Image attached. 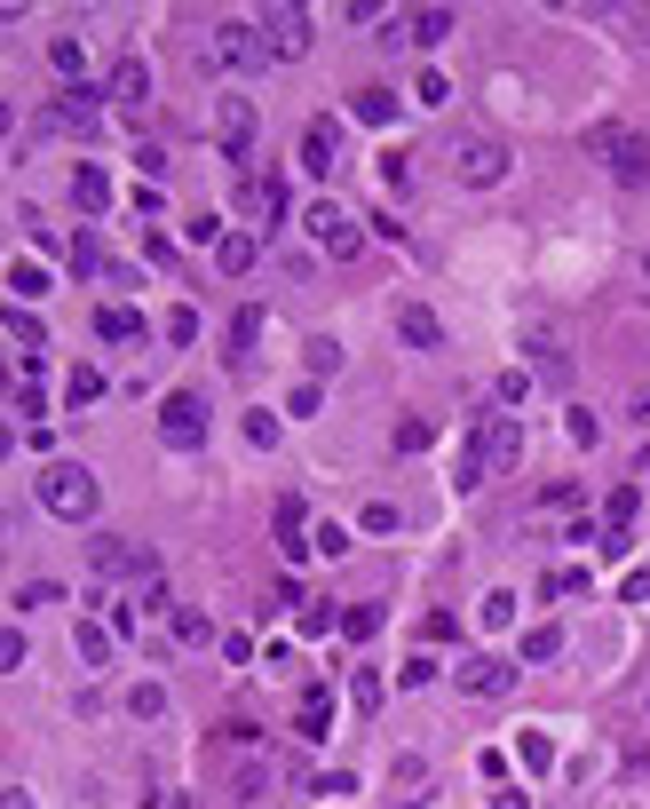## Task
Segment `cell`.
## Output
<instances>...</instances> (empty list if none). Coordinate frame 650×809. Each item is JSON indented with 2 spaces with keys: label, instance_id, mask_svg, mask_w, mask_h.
I'll use <instances>...</instances> for the list:
<instances>
[{
  "label": "cell",
  "instance_id": "6da1fadb",
  "mask_svg": "<svg viewBox=\"0 0 650 809\" xmlns=\"http://www.w3.org/2000/svg\"><path fill=\"white\" fill-rule=\"evenodd\" d=\"M32 492H40V508L64 516V524H88V516H96V476H88L80 461H48Z\"/></svg>",
  "mask_w": 650,
  "mask_h": 809
},
{
  "label": "cell",
  "instance_id": "7a4b0ae2",
  "mask_svg": "<svg viewBox=\"0 0 650 809\" xmlns=\"http://www.w3.org/2000/svg\"><path fill=\"white\" fill-rule=\"evenodd\" d=\"M159 437H167L175 453H199V445H207V397H199V389H167V397H159Z\"/></svg>",
  "mask_w": 650,
  "mask_h": 809
},
{
  "label": "cell",
  "instance_id": "3957f363",
  "mask_svg": "<svg viewBox=\"0 0 650 809\" xmlns=\"http://www.w3.org/2000/svg\"><path fill=\"white\" fill-rule=\"evenodd\" d=\"M595 159H603L627 191L650 183V135H643V127H603V135H595Z\"/></svg>",
  "mask_w": 650,
  "mask_h": 809
},
{
  "label": "cell",
  "instance_id": "277c9868",
  "mask_svg": "<svg viewBox=\"0 0 650 809\" xmlns=\"http://www.w3.org/2000/svg\"><path fill=\"white\" fill-rule=\"evenodd\" d=\"M468 453H484V468H516L524 453V429H516V413H476V429H468Z\"/></svg>",
  "mask_w": 650,
  "mask_h": 809
},
{
  "label": "cell",
  "instance_id": "5b68a950",
  "mask_svg": "<svg viewBox=\"0 0 650 809\" xmlns=\"http://www.w3.org/2000/svg\"><path fill=\"white\" fill-rule=\"evenodd\" d=\"M254 32H262V48H270L278 64L310 56V16H302V8H262V16H254Z\"/></svg>",
  "mask_w": 650,
  "mask_h": 809
},
{
  "label": "cell",
  "instance_id": "8992f818",
  "mask_svg": "<svg viewBox=\"0 0 650 809\" xmlns=\"http://www.w3.org/2000/svg\"><path fill=\"white\" fill-rule=\"evenodd\" d=\"M452 175H460V183H476V191H484V183H500V175H508V143H492V135L460 143V151H452Z\"/></svg>",
  "mask_w": 650,
  "mask_h": 809
},
{
  "label": "cell",
  "instance_id": "52a82bcc",
  "mask_svg": "<svg viewBox=\"0 0 650 809\" xmlns=\"http://www.w3.org/2000/svg\"><path fill=\"white\" fill-rule=\"evenodd\" d=\"M460 691L468 698H508L516 691V667L492 659V651H476V659H460Z\"/></svg>",
  "mask_w": 650,
  "mask_h": 809
},
{
  "label": "cell",
  "instance_id": "ba28073f",
  "mask_svg": "<svg viewBox=\"0 0 650 809\" xmlns=\"http://www.w3.org/2000/svg\"><path fill=\"white\" fill-rule=\"evenodd\" d=\"M302 231L318 238V246H341V254L357 246V223H349V215H341L333 199H310V207H302Z\"/></svg>",
  "mask_w": 650,
  "mask_h": 809
},
{
  "label": "cell",
  "instance_id": "9c48e42d",
  "mask_svg": "<svg viewBox=\"0 0 650 809\" xmlns=\"http://www.w3.org/2000/svg\"><path fill=\"white\" fill-rule=\"evenodd\" d=\"M262 56H270V48H262L254 24H222V32H215V64H230V72H254Z\"/></svg>",
  "mask_w": 650,
  "mask_h": 809
},
{
  "label": "cell",
  "instance_id": "30bf717a",
  "mask_svg": "<svg viewBox=\"0 0 650 809\" xmlns=\"http://www.w3.org/2000/svg\"><path fill=\"white\" fill-rule=\"evenodd\" d=\"M524 357H532V373H540L547 389H563V381H571V357H563V342H555L547 326H532V334H524Z\"/></svg>",
  "mask_w": 650,
  "mask_h": 809
},
{
  "label": "cell",
  "instance_id": "8fae6325",
  "mask_svg": "<svg viewBox=\"0 0 650 809\" xmlns=\"http://www.w3.org/2000/svg\"><path fill=\"white\" fill-rule=\"evenodd\" d=\"M333 159H341V119H310L302 127V167L310 175H333Z\"/></svg>",
  "mask_w": 650,
  "mask_h": 809
},
{
  "label": "cell",
  "instance_id": "7c38bea8",
  "mask_svg": "<svg viewBox=\"0 0 650 809\" xmlns=\"http://www.w3.org/2000/svg\"><path fill=\"white\" fill-rule=\"evenodd\" d=\"M215 127H222V151H230V159H246V143H254V104H246V96H222V104H215Z\"/></svg>",
  "mask_w": 650,
  "mask_h": 809
},
{
  "label": "cell",
  "instance_id": "4fadbf2b",
  "mask_svg": "<svg viewBox=\"0 0 650 809\" xmlns=\"http://www.w3.org/2000/svg\"><path fill=\"white\" fill-rule=\"evenodd\" d=\"M111 104H119V112H143V104H151V72H143L135 56L111 64Z\"/></svg>",
  "mask_w": 650,
  "mask_h": 809
},
{
  "label": "cell",
  "instance_id": "5bb4252c",
  "mask_svg": "<svg viewBox=\"0 0 650 809\" xmlns=\"http://www.w3.org/2000/svg\"><path fill=\"white\" fill-rule=\"evenodd\" d=\"M48 64H56V80H64L72 96H88V88H96V72H88V48H80V40H56V48H48Z\"/></svg>",
  "mask_w": 650,
  "mask_h": 809
},
{
  "label": "cell",
  "instance_id": "9a60e30c",
  "mask_svg": "<svg viewBox=\"0 0 650 809\" xmlns=\"http://www.w3.org/2000/svg\"><path fill=\"white\" fill-rule=\"evenodd\" d=\"M96 342H111V349L143 342V318H135L127 302H104V310H96Z\"/></svg>",
  "mask_w": 650,
  "mask_h": 809
},
{
  "label": "cell",
  "instance_id": "2e32d148",
  "mask_svg": "<svg viewBox=\"0 0 650 809\" xmlns=\"http://www.w3.org/2000/svg\"><path fill=\"white\" fill-rule=\"evenodd\" d=\"M88 572H96V579L135 572V548H127V540H111V532H96V540H88Z\"/></svg>",
  "mask_w": 650,
  "mask_h": 809
},
{
  "label": "cell",
  "instance_id": "e0dca14e",
  "mask_svg": "<svg viewBox=\"0 0 650 809\" xmlns=\"http://www.w3.org/2000/svg\"><path fill=\"white\" fill-rule=\"evenodd\" d=\"M215 270H222V278H246V270H254V238H246V231H222V238H215Z\"/></svg>",
  "mask_w": 650,
  "mask_h": 809
},
{
  "label": "cell",
  "instance_id": "ac0fdd59",
  "mask_svg": "<svg viewBox=\"0 0 650 809\" xmlns=\"http://www.w3.org/2000/svg\"><path fill=\"white\" fill-rule=\"evenodd\" d=\"M246 215H254V223H278V215H286V183H278V175L246 183Z\"/></svg>",
  "mask_w": 650,
  "mask_h": 809
},
{
  "label": "cell",
  "instance_id": "d6986e66",
  "mask_svg": "<svg viewBox=\"0 0 650 809\" xmlns=\"http://www.w3.org/2000/svg\"><path fill=\"white\" fill-rule=\"evenodd\" d=\"M302 516H310L302 500H278V524H270V532H278V548H286V556H302V548H310V524H302Z\"/></svg>",
  "mask_w": 650,
  "mask_h": 809
},
{
  "label": "cell",
  "instance_id": "ffe728a7",
  "mask_svg": "<svg viewBox=\"0 0 650 809\" xmlns=\"http://www.w3.org/2000/svg\"><path fill=\"white\" fill-rule=\"evenodd\" d=\"M72 207H88V215H104V207H111V175H104V167H80V175H72Z\"/></svg>",
  "mask_w": 650,
  "mask_h": 809
},
{
  "label": "cell",
  "instance_id": "44dd1931",
  "mask_svg": "<svg viewBox=\"0 0 650 809\" xmlns=\"http://www.w3.org/2000/svg\"><path fill=\"white\" fill-rule=\"evenodd\" d=\"M262 326H270L262 310H238V318H230V365H246V357H254V342H262Z\"/></svg>",
  "mask_w": 650,
  "mask_h": 809
},
{
  "label": "cell",
  "instance_id": "7402d4cb",
  "mask_svg": "<svg viewBox=\"0 0 650 809\" xmlns=\"http://www.w3.org/2000/svg\"><path fill=\"white\" fill-rule=\"evenodd\" d=\"M175 643H183V651H207V643H215V619H207V611H175Z\"/></svg>",
  "mask_w": 650,
  "mask_h": 809
},
{
  "label": "cell",
  "instance_id": "603a6c76",
  "mask_svg": "<svg viewBox=\"0 0 650 809\" xmlns=\"http://www.w3.org/2000/svg\"><path fill=\"white\" fill-rule=\"evenodd\" d=\"M349 112L373 119V127H389V119H397V96H389V88H357V104H349Z\"/></svg>",
  "mask_w": 650,
  "mask_h": 809
},
{
  "label": "cell",
  "instance_id": "cb8c5ba5",
  "mask_svg": "<svg viewBox=\"0 0 650 809\" xmlns=\"http://www.w3.org/2000/svg\"><path fill=\"white\" fill-rule=\"evenodd\" d=\"M397 334H405V349H436V342H444L429 310H405V318H397Z\"/></svg>",
  "mask_w": 650,
  "mask_h": 809
},
{
  "label": "cell",
  "instance_id": "d4e9b609",
  "mask_svg": "<svg viewBox=\"0 0 650 809\" xmlns=\"http://www.w3.org/2000/svg\"><path fill=\"white\" fill-rule=\"evenodd\" d=\"M104 389H111V381L96 373V365H72V381H64V397H72V405H96Z\"/></svg>",
  "mask_w": 650,
  "mask_h": 809
},
{
  "label": "cell",
  "instance_id": "484cf974",
  "mask_svg": "<svg viewBox=\"0 0 650 809\" xmlns=\"http://www.w3.org/2000/svg\"><path fill=\"white\" fill-rule=\"evenodd\" d=\"M72 270H80V278H104L111 262H104V246H96V231H80L72 238Z\"/></svg>",
  "mask_w": 650,
  "mask_h": 809
},
{
  "label": "cell",
  "instance_id": "4316f807",
  "mask_svg": "<svg viewBox=\"0 0 650 809\" xmlns=\"http://www.w3.org/2000/svg\"><path fill=\"white\" fill-rule=\"evenodd\" d=\"M349 706H357V714L381 706V675H373V667H349Z\"/></svg>",
  "mask_w": 650,
  "mask_h": 809
},
{
  "label": "cell",
  "instance_id": "83f0119b",
  "mask_svg": "<svg viewBox=\"0 0 650 809\" xmlns=\"http://www.w3.org/2000/svg\"><path fill=\"white\" fill-rule=\"evenodd\" d=\"M635 508H643V492H635V484H619V492L603 500V516H611V532H627V524H635Z\"/></svg>",
  "mask_w": 650,
  "mask_h": 809
},
{
  "label": "cell",
  "instance_id": "f1b7e54d",
  "mask_svg": "<svg viewBox=\"0 0 650 809\" xmlns=\"http://www.w3.org/2000/svg\"><path fill=\"white\" fill-rule=\"evenodd\" d=\"M0 326H8L16 342H24L32 357H40V342H48V334H40V318H32V310H0Z\"/></svg>",
  "mask_w": 650,
  "mask_h": 809
},
{
  "label": "cell",
  "instance_id": "f546056e",
  "mask_svg": "<svg viewBox=\"0 0 650 809\" xmlns=\"http://www.w3.org/2000/svg\"><path fill=\"white\" fill-rule=\"evenodd\" d=\"M444 32H452V8H421V16H413V40H421V48H436Z\"/></svg>",
  "mask_w": 650,
  "mask_h": 809
},
{
  "label": "cell",
  "instance_id": "4dcf8cb0",
  "mask_svg": "<svg viewBox=\"0 0 650 809\" xmlns=\"http://www.w3.org/2000/svg\"><path fill=\"white\" fill-rule=\"evenodd\" d=\"M555 651H563V627H555V619H540V627L524 635V659H555Z\"/></svg>",
  "mask_w": 650,
  "mask_h": 809
},
{
  "label": "cell",
  "instance_id": "1f68e13d",
  "mask_svg": "<svg viewBox=\"0 0 650 809\" xmlns=\"http://www.w3.org/2000/svg\"><path fill=\"white\" fill-rule=\"evenodd\" d=\"M127 714H143V722H159V714H167V691H159V683H135V691H127Z\"/></svg>",
  "mask_w": 650,
  "mask_h": 809
},
{
  "label": "cell",
  "instance_id": "d6a6232c",
  "mask_svg": "<svg viewBox=\"0 0 650 809\" xmlns=\"http://www.w3.org/2000/svg\"><path fill=\"white\" fill-rule=\"evenodd\" d=\"M325 722H333V698L310 691V698H302V738H325Z\"/></svg>",
  "mask_w": 650,
  "mask_h": 809
},
{
  "label": "cell",
  "instance_id": "836d02e7",
  "mask_svg": "<svg viewBox=\"0 0 650 809\" xmlns=\"http://www.w3.org/2000/svg\"><path fill=\"white\" fill-rule=\"evenodd\" d=\"M492 397H500V413H508V405H524V397H532V373H524V365H516V373H500V381H492Z\"/></svg>",
  "mask_w": 650,
  "mask_h": 809
},
{
  "label": "cell",
  "instance_id": "e575fe53",
  "mask_svg": "<svg viewBox=\"0 0 650 809\" xmlns=\"http://www.w3.org/2000/svg\"><path fill=\"white\" fill-rule=\"evenodd\" d=\"M16 413H24V421H40V413H48V389H40V373H32V381H16Z\"/></svg>",
  "mask_w": 650,
  "mask_h": 809
},
{
  "label": "cell",
  "instance_id": "d590c367",
  "mask_svg": "<svg viewBox=\"0 0 650 809\" xmlns=\"http://www.w3.org/2000/svg\"><path fill=\"white\" fill-rule=\"evenodd\" d=\"M80 659H88V667H104V659H111V635H104V627H96V619L80 627Z\"/></svg>",
  "mask_w": 650,
  "mask_h": 809
},
{
  "label": "cell",
  "instance_id": "8d00e7d4",
  "mask_svg": "<svg viewBox=\"0 0 650 809\" xmlns=\"http://www.w3.org/2000/svg\"><path fill=\"white\" fill-rule=\"evenodd\" d=\"M579 587H587V572H579V564H563V572L540 579V595H579Z\"/></svg>",
  "mask_w": 650,
  "mask_h": 809
},
{
  "label": "cell",
  "instance_id": "74e56055",
  "mask_svg": "<svg viewBox=\"0 0 650 809\" xmlns=\"http://www.w3.org/2000/svg\"><path fill=\"white\" fill-rule=\"evenodd\" d=\"M563 429H571V445H595V437H603V421H595L587 405H571V421H563Z\"/></svg>",
  "mask_w": 650,
  "mask_h": 809
},
{
  "label": "cell",
  "instance_id": "f35d334b",
  "mask_svg": "<svg viewBox=\"0 0 650 809\" xmlns=\"http://www.w3.org/2000/svg\"><path fill=\"white\" fill-rule=\"evenodd\" d=\"M381 627V603H357V611H341V635H373Z\"/></svg>",
  "mask_w": 650,
  "mask_h": 809
},
{
  "label": "cell",
  "instance_id": "ab89813d",
  "mask_svg": "<svg viewBox=\"0 0 650 809\" xmlns=\"http://www.w3.org/2000/svg\"><path fill=\"white\" fill-rule=\"evenodd\" d=\"M167 342H175V349L199 342V310H167Z\"/></svg>",
  "mask_w": 650,
  "mask_h": 809
},
{
  "label": "cell",
  "instance_id": "60d3db41",
  "mask_svg": "<svg viewBox=\"0 0 650 809\" xmlns=\"http://www.w3.org/2000/svg\"><path fill=\"white\" fill-rule=\"evenodd\" d=\"M246 445H278V413H246Z\"/></svg>",
  "mask_w": 650,
  "mask_h": 809
},
{
  "label": "cell",
  "instance_id": "b9f144b4",
  "mask_svg": "<svg viewBox=\"0 0 650 809\" xmlns=\"http://www.w3.org/2000/svg\"><path fill=\"white\" fill-rule=\"evenodd\" d=\"M421 445H429V421H397V453H405V461H413V453H421Z\"/></svg>",
  "mask_w": 650,
  "mask_h": 809
},
{
  "label": "cell",
  "instance_id": "7bdbcfd3",
  "mask_svg": "<svg viewBox=\"0 0 650 809\" xmlns=\"http://www.w3.org/2000/svg\"><path fill=\"white\" fill-rule=\"evenodd\" d=\"M230 786H238V802H262V786H270V778H262V762H246Z\"/></svg>",
  "mask_w": 650,
  "mask_h": 809
},
{
  "label": "cell",
  "instance_id": "ee69618b",
  "mask_svg": "<svg viewBox=\"0 0 650 809\" xmlns=\"http://www.w3.org/2000/svg\"><path fill=\"white\" fill-rule=\"evenodd\" d=\"M310 548H318V556H341V548H349V532H341V524H318V532H310Z\"/></svg>",
  "mask_w": 650,
  "mask_h": 809
},
{
  "label": "cell",
  "instance_id": "f6af8a7d",
  "mask_svg": "<svg viewBox=\"0 0 650 809\" xmlns=\"http://www.w3.org/2000/svg\"><path fill=\"white\" fill-rule=\"evenodd\" d=\"M341 24H357V32H365V24H381V0H349V8H341Z\"/></svg>",
  "mask_w": 650,
  "mask_h": 809
},
{
  "label": "cell",
  "instance_id": "bcb514c9",
  "mask_svg": "<svg viewBox=\"0 0 650 809\" xmlns=\"http://www.w3.org/2000/svg\"><path fill=\"white\" fill-rule=\"evenodd\" d=\"M365 532H397V508L389 500H365Z\"/></svg>",
  "mask_w": 650,
  "mask_h": 809
},
{
  "label": "cell",
  "instance_id": "7dc6e473",
  "mask_svg": "<svg viewBox=\"0 0 650 809\" xmlns=\"http://www.w3.org/2000/svg\"><path fill=\"white\" fill-rule=\"evenodd\" d=\"M16 667H24V635L8 627V635H0V675H16Z\"/></svg>",
  "mask_w": 650,
  "mask_h": 809
},
{
  "label": "cell",
  "instance_id": "c3c4849f",
  "mask_svg": "<svg viewBox=\"0 0 650 809\" xmlns=\"http://www.w3.org/2000/svg\"><path fill=\"white\" fill-rule=\"evenodd\" d=\"M310 365H318V373H333V365H341V342H333V334H318V342H310Z\"/></svg>",
  "mask_w": 650,
  "mask_h": 809
},
{
  "label": "cell",
  "instance_id": "681fc988",
  "mask_svg": "<svg viewBox=\"0 0 650 809\" xmlns=\"http://www.w3.org/2000/svg\"><path fill=\"white\" fill-rule=\"evenodd\" d=\"M143 262H159V270H167V262H175V238L151 231V238H143Z\"/></svg>",
  "mask_w": 650,
  "mask_h": 809
},
{
  "label": "cell",
  "instance_id": "f907efd6",
  "mask_svg": "<svg viewBox=\"0 0 650 809\" xmlns=\"http://www.w3.org/2000/svg\"><path fill=\"white\" fill-rule=\"evenodd\" d=\"M0 809H32V794H24V786H8V794H0Z\"/></svg>",
  "mask_w": 650,
  "mask_h": 809
},
{
  "label": "cell",
  "instance_id": "816d5d0a",
  "mask_svg": "<svg viewBox=\"0 0 650 809\" xmlns=\"http://www.w3.org/2000/svg\"><path fill=\"white\" fill-rule=\"evenodd\" d=\"M0 397H16V381H8V357H0Z\"/></svg>",
  "mask_w": 650,
  "mask_h": 809
},
{
  "label": "cell",
  "instance_id": "f5cc1de1",
  "mask_svg": "<svg viewBox=\"0 0 650 809\" xmlns=\"http://www.w3.org/2000/svg\"><path fill=\"white\" fill-rule=\"evenodd\" d=\"M8 127H16V112H8V104H0V143H8Z\"/></svg>",
  "mask_w": 650,
  "mask_h": 809
},
{
  "label": "cell",
  "instance_id": "db71d44e",
  "mask_svg": "<svg viewBox=\"0 0 650 809\" xmlns=\"http://www.w3.org/2000/svg\"><path fill=\"white\" fill-rule=\"evenodd\" d=\"M8 453H16V437H8V429H0V461H8Z\"/></svg>",
  "mask_w": 650,
  "mask_h": 809
}]
</instances>
